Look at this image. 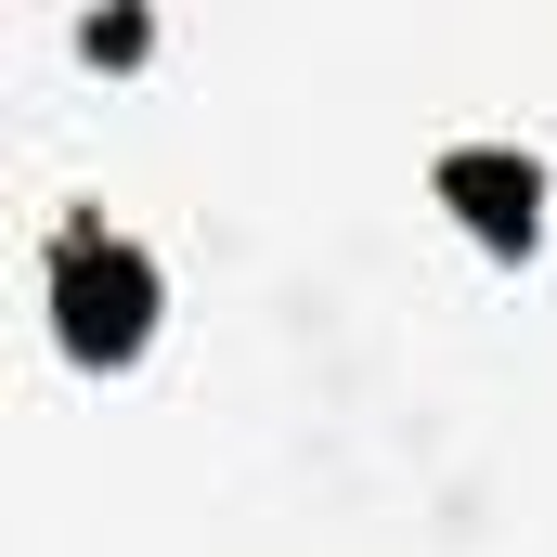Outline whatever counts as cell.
<instances>
[{
  "mask_svg": "<svg viewBox=\"0 0 557 557\" xmlns=\"http://www.w3.org/2000/svg\"><path fill=\"white\" fill-rule=\"evenodd\" d=\"M441 195L467 208V234H493V247H532L545 169H532V156H506V143H467V156H441Z\"/></svg>",
  "mask_w": 557,
  "mask_h": 557,
  "instance_id": "2",
  "label": "cell"
},
{
  "mask_svg": "<svg viewBox=\"0 0 557 557\" xmlns=\"http://www.w3.org/2000/svg\"><path fill=\"white\" fill-rule=\"evenodd\" d=\"M52 311H65V350H91V363H131L143 337H156V273H143V247L117 234H65L52 247Z\"/></svg>",
  "mask_w": 557,
  "mask_h": 557,
  "instance_id": "1",
  "label": "cell"
}]
</instances>
